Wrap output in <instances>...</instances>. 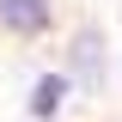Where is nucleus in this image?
Masks as SVG:
<instances>
[{"instance_id":"nucleus-3","label":"nucleus","mask_w":122,"mask_h":122,"mask_svg":"<svg viewBox=\"0 0 122 122\" xmlns=\"http://www.w3.org/2000/svg\"><path fill=\"white\" fill-rule=\"evenodd\" d=\"M61 104H67V73H43L37 86H30V116L37 122L61 116Z\"/></svg>"},{"instance_id":"nucleus-1","label":"nucleus","mask_w":122,"mask_h":122,"mask_svg":"<svg viewBox=\"0 0 122 122\" xmlns=\"http://www.w3.org/2000/svg\"><path fill=\"white\" fill-rule=\"evenodd\" d=\"M55 25V0H0V30L12 37H43Z\"/></svg>"},{"instance_id":"nucleus-2","label":"nucleus","mask_w":122,"mask_h":122,"mask_svg":"<svg viewBox=\"0 0 122 122\" xmlns=\"http://www.w3.org/2000/svg\"><path fill=\"white\" fill-rule=\"evenodd\" d=\"M67 67H73L79 86H98V79H104V37H98V30H79L73 49H67Z\"/></svg>"}]
</instances>
